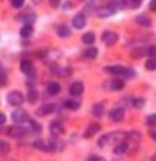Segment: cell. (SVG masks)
Segmentation results:
<instances>
[{
    "instance_id": "4316f807",
    "label": "cell",
    "mask_w": 156,
    "mask_h": 161,
    "mask_svg": "<svg viewBox=\"0 0 156 161\" xmlns=\"http://www.w3.org/2000/svg\"><path fill=\"white\" fill-rule=\"evenodd\" d=\"M145 67H146L148 70H156V58H149V60L145 63Z\"/></svg>"
},
{
    "instance_id": "6da1fadb",
    "label": "cell",
    "mask_w": 156,
    "mask_h": 161,
    "mask_svg": "<svg viewBox=\"0 0 156 161\" xmlns=\"http://www.w3.org/2000/svg\"><path fill=\"white\" fill-rule=\"evenodd\" d=\"M104 70L107 73L112 74V76H125V77H135V71L131 70V69H126L122 66H109L105 67Z\"/></svg>"
},
{
    "instance_id": "9c48e42d",
    "label": "cell",
    "mask_w": 156,
    "mask_h": 161,
    "mask_svg": "<svg viewBox=\"0 0 156 161\" xmlns=\"http://www.w3.org/2000/svg\"><path fill=\"white\" fill-rule=\"evenodd\" d=\"M99 130H101V124H99V123H92V124H90L88 125V128L85 130L84 138H91V137L95 136Z\"/></svg>"
},
{
    "instance_id": "d4e9b609",
    "label": "cell",
    "mask_w": 156,
    "mask_h": 161,
    "mask_svg": "<svg viewBox=\"0 0 156 161\" xmlns=\"http://www.w3.org/2000/svg\"><path fill=\"white\" fill-rule=\"evenodd\" d=\"M10 153V146L9 143H6V141L0 140V155H6Z\"/></svg>"
},
{
    "instance_id": "f546056e",
    "label": "cell",
    "mask_w": 156,
    "mask_h": 161,
    "mask_svg": "<svg viewBox=\"0 0 156 161\" xmlns=\"http://www.w3.org/2000/svg\"><path fill=\"white\" fill-rule=\"evenodd\" d=\"M132 104H133V107H135V108H142V107L145 106V100H143V98H135Z\"/></svg>"
},
{
    "instance_id": "d6a6232c",
    "label": "cell",
    "mask_w": 156,
    "mask_h": 161,
    "mask_svg": "<svg viewBox=\"0 0 156 161\" xmlns=\"http://www.w3.org/2000/svg\"><path fill=\"white\" fill-rule=\"evenodd\" d=\"M4 83H6V74H4V73H0V87H3Z\"/></svg>"
},
{
    "instance_id": "2e32d148",
    "label": "cell",
    "mask_w": 156,
    "mask_h": 161,
    "mask_svg": "<svg viewBox=\"0 0 156 161\" xmlns=\"http://www.w3.org/2000/svg\"><path fill=\"white\" fill-rule=\"evenodd\" d=\"M136 23H138L139 26H142V27H150V25H152V21H150L149 17H146L145 14H139L136 16Z\"/></svg>"
},
{
    "instance_id": "ffe728a7",
    "label": "cell",
    "mask_w": 156,
    "mask_h": 161,
    "mask_svg": "<svg viewBox=\"0 0 156 161\" xmlns=\"http://www.w3.org/2000/svg\"><path fill=\"white\" fill-rule=\"evenodd\" d=\"M96 56H98V49H95V47H90V49H87L84 52V57L88 58V60H92Z\"/></svg>"
},
{
    "instance_id": "603a6c76",
    "label": "cell",
    "mask_w": 156,
    "mask_h": 161,
    "mask_svg": "<svg viewBox=\"0 0 156 161\" xmlns=\"http://www.w3.org/2000/svg\"><path fill=\"white\" fill-rule=\"evenodd\" d=\"M37 98H39V93H37V90H34V88H30L27 93V100L29 103L34 104L37 101Z\"/></svg>"
},
{
    "instance_id": "9a60e30c",
    "label": "cell",
    "mask_w": 156,
    "mask_h": 161,
    "mask_svg": "<svg viewBox=\"0 0 156 161\" xmlns=\"http://www.w3.org/2000/svg\"><path fill=\"white\" fill-rule=\"evenodd\" d=\"M60 90H61V86L58 84V83H55V81L48 83V86H47V93H48L50 96H57L58 93H60Z\"/></svg>"
},
{
    "instance_id": "30bf717a",
    "label": "cell",
    "mask_w": 156,
    "mask_h": 161,
    "mask_svg": "<svg viewBox=\"0 0 156 161\" xmlns=\"http://www.w3.org/2000/svg\"><path fill=\"white\" fill-rule=\"evenodd\" d=\"M20 69H21V71H23V73H26L27 76H31V77H33L34 73H36V71H34V69H33V64H31L30 60H23V61H21V63H20Z\"/></svg>"
},
{
    "instance_id": "277c9868",
    "label": "cell",
    "mask_w": 156,
    "mask_h": 161,
    "mask_svg": "<svg viewBox=\"0 0 156 161\" xmlns=\"http://www.w3.org/2000/svg\"><path fill=\"white\" fill-rule=\"evenodd\" d=\"M12 120L14 123H17V124H20V123H26V121H29V114H27L26 110L17 108L12 113Z\"/></svg>"
},
{
    "instance_id": "7402d4cb",
    "label": "cell",
    "mask_w": 156,
    "mask_h": 161,
    "mask_svg": "<svg viewBox=\"0 0 156 161\" xmlns=\"http://www.w3.org/2000/svg\"><path fill=\"white\" fill-rule=\"evenodd\" d=\"M92 114L96 117V119H101L104 116V106L102 104H95L92 107Z\"/></svg>"
},
{
    "instance_id": "f1b7e54d",
    "label": "cell",
    "mask_w": 156,
    "mask_h": 161,
    "mask_svg": "<svg viewBox=\"0 0 156 161\" xmlns=\"http://www.w3.org/2000/svg\"><path fill=\"white\" fill-rule=\"evenodd\" d=\"M146 123H148V125H150V127H156V114H150V116L146 119Z\"/></svg>"
},
{
    "instance_id": "5bb4252c",
    "label": "cell",
    "mask_w": 156,
    "mask_h": 161,
    "mask_svg": "<svg viewBox=\"0 0 156 161\" xmlns=\"http://www.w3.org/2000/svg\"><path fill=\"white\" fill-rule=\"evenodd\" d=\"M128 151V143L126 141H118L117 146L114 147V154L117 155H122Z\"/></svg>"
},
{
    "instance_id": "e0dca14e",
    "label": "cell",
    "mask_w": 156,
    "mask_h": 161,
    "mask_svg": "<svg viewBox=\"0 0 156 161\" xmlns=\"http://www.w3.org/2000/svg\"><path fill=\"white\" fill-rule=\"evenodd\" d=\"M50 131L53 136H58V134L64 133V128H63V125L60 124V121H53L50 124Z\"/></svg>"
},
{
    "instance_id": "44dd1931",
    "label": "cell",
    "mask_w": 156,
    "mask_h": 161,
    "mask_svg": "<svg viewBox=\"0 0 156 161\" xmlns=\"http://www.w3.org/2000/svg\"><path fill=\"white\" fill-rule=\"evenodd\" d=\"M33 31H34V29L31 25H24L23 29L20 30V34H21V37H30L33 34Z\"/></svg>"
},
{
    "instance_id": "83f0119b",
    "label": "cell",
    "mask_w": 156,
    "mask_h": 161,
    "mask_svg": "<svg viewBox=\"0 0 156 161\" xmlns=\"http://www.w3.org/2000/svg\"><path fill=\"white\" fill-rule=\"evenodd\" d=\"M29 123H30L31 130H33L34 133H40V131H41V125H40L37 121H34V120H29Z\"/></svg>"
},
{
    "instance_id": "8992f818",
    "label": "cell",
    "mask_w": 156,
    "mask_h": 161,
    "mask_svg": "<svg viewBox=\"0 0 156 161\" xmlns=\"http://www.w3.org/2000/svg\"><path fill=\"white\" fill-rule=\"evenodd\" d=\"M9 136L13 137V138H23L24 136H27V130L24 127H20V125H17V127H10Z\"/></svg>"
},
{
    "instance_id": "52a82bcc",
    "label": "cell",
    "mask_w": 156,
    "mask_h": 161,
    "mask_svg": "<svg viewBox=\"0 0 156 161\" xmlns=\"http://www.w3.org/2000/svg\"><path fill=\"white\" fill-rule=\"evenodd\" d=\"M55 111V104H44V106L40 107V110H37L36 114L39 117H44V116H48L51 113Z\"/></svg>"
},
{
    "instance_id": "484cf974",
    "label": "cell",
    "mask_w": 156,
    "mask_h": 161,
    "mask_svg": "<svg viewBox=\"0 0 156 161\" xmlns=\"http://www.w3.org/2000/svg\"><path fill=\"white\" fill-rule=\"evenodd\" d=\"M57 34L60 37H68L70 34H71V31H70V29L65 27V26H60V27L57 29Z\"/></svg>"
},
{
    "instance_id": "d6986e66",
    "label": "cell",
    "mask_w": 156,
    "mask_h": 161,
    "mask_svg": "<svg viewBox=\"0 0 156 161\" xmlns=\"http://www.w3.org/2000/svg\"><path fill=\"white\" fill-rule=\"evenodd\" d=\"M80 106H81V103L78 100H74V98H72V100H67L65 103H64V107L68 110H78Z\"/></svg>"
},
{
    "instance_id": "f35d334b",
    "label": "cell",
    "mask_w": 156,
    "mask_h": 161,
    "mask_svg": "<svg viewBox=\"0 0 156 161\" xmlns=\"http://www.w3.org/2000/svg\"><path fill=\"white\" fill-rule=\"evenodd\" d=\"M65 7H67V9H70V7H71V3H70V2H67V3H65Z\"/></svg>"
},
{
    "instance_id": "74e56055",
    "label": "cell",
    "mask_w": 156,
    "mask_h": 161,
    "mask_svg": "<svg viewBox=\"0 0 156 161\" xmlns=\"http://www.w3.org/2000/svg\"><path fill=\"white\" fill-rule=\"evenodd\" d=\"M88 161H105L104 158H99V157H90Z\"/></svg>"
},
{
    "instance_id": "ac0fdd59",
    "label": "cell",
    "mask_w": 156,
    "mask_h": 161,
    "mask_svg": "<svg viewBox=\"0 0 156 161\" xmlns=\"http://www.w3.org/2000/svg\"><path fill=\"white\" fill-rule=\"evenodd\" d=\"M34 148L37 150H41V151H51L50 146H48V141H43V140H36L33 143Z\"/></svg>"
},
{
    "instance_id": "e575fe53",
    "label": "cell",
    "mask_w": 156,
    "mask_h": 161,
    "mask_svg": "<svg viewBox=\"0 0 156 161\" xmlns=\"http://www.w3.org/2000/svg\"><path fill=\"white\" fill-rule=\"evenodd\" d=\"M6 123V116H4L3 113H0V125H3Z\"/></svg>"
},
{
    "instance_id": "4fadbf2b",
    "label": "cell",
    "mask_w": 156,
    "mask_h": 161,
    "mask_svg": "<svg viewBox=\"0 0 156 161\" xmlns=\"http://www.w3.org/2000/svg\"><path fill=\"white\" fill-rule=\"evenodd\" d=\"M85 23H87V20H85L84 14H77V16H74V19H72V26H74V29H77V30L84 27Z\"/></svg>"
},
{
    "instance_id": "4dcf8cb0",
    "label": "cell",
    "mask_w": 156,
    "mask_h": 161,
    "mask_svg": "<svg viewBox=\"0 0 156 161\" xmlns=\"http://www.w3.org/2000/svg\"><path fill=\"white\" fill-rule=\"evenodd\" d=\"M146 54H149L150 58H156V46H150L146 50Z\"/></svg>"
},
{
    "instance_id": "5b68a950",
    "label": "cell",
    "mask_w": 156,
    "mask_h": 161,
    "mask_svg": "<svg viewBox=\"0 0 156 161\" xmlns=\"http://www.w3.org/2000/svg\"><path fill=\"white\" fill-rule=\"evenodd\" d=\"M118 40H119V37L114 31H104L102 33V42L105 43L107 46H114Z\"/></svg>"
},
{
    "instance_id": "8fae6325",
    "label": "cell",
    "mask_w": 156,
    "mask_h": 161,
    "mask_svg": "<svg viewBox=\"0 0 156 161\" xmlns=\"http://www.w3.org/2000/svg\"><path fill=\"white\" fill-rule=\"evenodd\" d=\"M123 81L119 79H114V80H109L108 83H107V88H109V90H114V91H119L123 88Z\"/></svg>"
},
{
    "instance_id": "ab89813d",
    "label": "cell",
    "mask_w": 156,
    "mask_h": 161,
    "mask_svg": "<svg viewBox=\"0 0 156 161\" xmlns=\"http://www.w3.org/2000/svg\"><path fill=\"white\" fill-rule=\"evenodd\" d=\"M40 2H41V0H33V3H36V4H39Z\"/></svg>"
},
{
    "instance_id": "7a4b0ae2",
    "label": "cell",
    "mask_w": 156,
    "mask_h": 161,
    "mask_svg": "<svg viewBox=\"0 0 156 161\" xmlns=\"http://www.w3.org/2000/svg\"><path fill=\"white\" fill-rule=\"evenodd\" d=\"M117 12V7H115V4H109V6H101L98 7V9L95 10V14L98 16V17L104 19V17H108V16H112L114 13Z\"/></svg>"
},
{
    "instance_id": "d590c367",
    "label": "cell",
    "mask_w": 156,
    "mask_h": 161,
    "mask_svg": "<svg viewBox=\"0 0 156 161\" xmlns=\"http://www.w3.org/2000/svg\"><path fill=\"white\" fill-rule=\"evenodd\" d=\"M149 7H150V10H153V12H156V0H152V2H150Z\"/></svg>"
},
{
    "instance_id": "7c38bea8",
    "label": "cell",
    "mask_w": 156,
    "mask_h": 161,
    "mask_svg": "<svg viewBox=\"0 0 156 161\" xmlns=\"http://www.w3.org/2000/svg\"><path fill=\"white\" fill-rule=\"evenodd\" d=\"M109 117H111L114 121H121V120H123V117H125V111H123L122 107H117V108H114L109 113Z\"/></svg>"
},
{
    "instance_id": "cb8c5ba5",
    "label": "cell",
    "mask_w": 156,
    "mask_h": 161,
    "mask_svg": "<svg viewBox=\"0 0 156 161\" xmlns=\"http://www.w3.org/2000/svg\"><path fill=\"white\" fill-rule=\"evenodd\" d=\"M82 42H84L85 44H92V43L95 42V34L91 33V31L85 33L84 36H82Z\"/></svg>"
},
{
    "instance_id": "1f68e13d",
    "label": "cell",
    "mask_w": 156,
    "mask_h": 161,
    "mask_svg": "<svg viewBox=\"0 0 156 161\" xmlns=\"http://www.w3.org/2000/svg\"><path fill=\"white\" fill-rule=\"evenodd\" d=\"M24 2H26V0H12V6L16 7V9H20L24 4Z\"/></svg>"
},
{
    "instance_id": "8d00e7d4",
    "label": "cell",
    "mask_w": 156,
    "mask_h": 161,
    "mask_svg": "<svg viewBox=\"0 0 156 161\" xmlns=\"http://www.w3.org/2000/svg\"><path fill=\"white\" fill-rule=\"evenodd\" d=\"M149 137H150V138H153V140L156 141V130H152V131H149Z\"/></svg>"
},
{
    "instance_id": "ba28073f",
    "label": "cell",
    "mask_w": 156,
    "mask_h": 161,
    "mask_svg": "<svg viewBox=\"0 0 156 161\" xmlns=\"http://www.w3.org/2000/svg\"><path fill=\"white\" fill-rule=\"evenodd\" d=\"M82 91H84V84L81 81H74L70 86V94L77 97V96H81Z\"/></svg>"
},
{
    "instance_id": "836d02e7",
    "label": "cell",
    "mask_w": 156,
    "mask_h": 161,
    "mask_svg": "<svg viewBox=\"0 0 156 161\" xmlns=\"http://www.w3.org/2000/svg\"><path fill=\"white\" fill-rule=\"evenodd\" d=\"M50 4L54 7V9H57L58 4H60V0H50Z\"/></svg>"
},
{
    "instance_id": "3957f363",
    "label": "cell",
    "mask_w": 156,
    "mask_h": 161,
    "mask_svg": "<svg viewBox=\"0 0 156 161\" xmlns=\"http://www.w3.org/2000/svg\"><path fill=\"white\" fill-rule=\"evenodd\" d=\"M7 101H9V104H12V106H14V107L21 106L24 101V96L21 94L20 91H12V93H9V96H7Z\"/></svg>"
}]
</instances>
